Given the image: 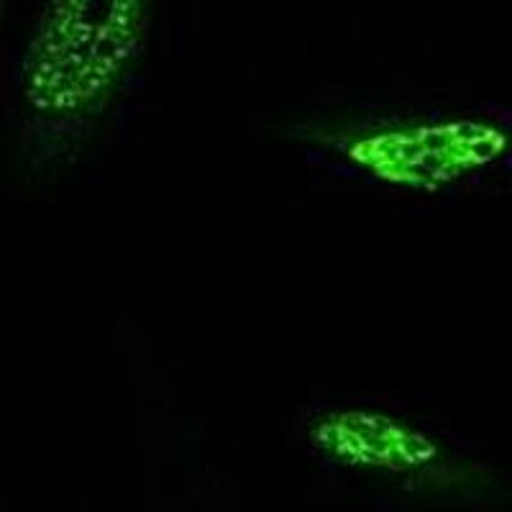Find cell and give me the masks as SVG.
<instances>
[{
  "label": "cell",
  "mask_w": 512,
  "mask_h": 512,
  "mask_svg": "<svg viewBox=\"0 0 512 512\" xmlns=\"http://www.w3.org/2000/svg\"><path fill=\"white\" fill-rule=\"evenodd\" d=\"M3 8H6V0H0V16H3Z\"/></svg>",
  "instance_id": "obj_4"
},
{
  "label": "cell",
  "mask_w": 512,
  "mask_h": 512,
  "mask_svg": "<svg viewBox=\"0 0 512 512\" xmlns=\"http://www.w3.org/2000/svg\"><path fill=\"white\" fill-rule=\"evenodd\" d=\"M157 0H41L13 72L18 157L54 177L93 152L134 93Z\"/></svg>",
  "instance_id": "obj_1"
},
{
  "label": "cell",
  "mask_w": 512,
  "mask_h": 512,
  "mask_svg": "<svg viewBox=\"0 0 512 512\" xmlns=\"http://www.w3.org/2000/svg\"><path fill=\"white\" fill-rule=\"evenodd\" d=\"M287 134L328 175L408 198L451 195L512 164V116L484 105H326Z\"/></svg>",
  "instance_id": "obj_2"
},
{
  "label": "cell",
  "mask_w": 512,
  "mask_h": 512,
  "mask_svg": "<svg viewBox=\"0 0 512 512\" xmlns=\"http://www.w3.org/2000/svg\"><path fill=\"white\" fill-rule=\"evenodd\" d=\"M300 438L323 472L400 500L459 507L495 487L438 428L384 402H318L303 415Z\"/></svg>",
  "instance_id": "obj_3"
}]
</instances>
